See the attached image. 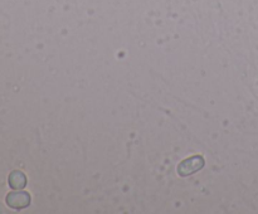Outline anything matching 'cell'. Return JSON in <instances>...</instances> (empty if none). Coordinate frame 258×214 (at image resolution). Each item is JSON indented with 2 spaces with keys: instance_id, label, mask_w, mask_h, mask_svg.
Returning a JSON list of instances; mask_svg holds the SVG:
<instances>
[{
  "instance_id": "1",
  "label": "cell",
  "mask_w": 258,
  "mask_h": 214,
  "mask_svg": "<svg viewBox=\"0 0 258 214\" xmlns=\"http://www.w3.org/2000/svg\"><path fill=\"white\" fill-rule=\"evenodd\" d=\"M206 164L204 158L201 155H194L191 158L185 159L184 161H181L178 166V173L180 176H189L191 174L197 173V171L202 170Z\"/></svg>"
},
{
  "instance_id": "2",
  "label": "cell",
  "mask_w": 258,
  "mask_h": 214,
  "mask_svg": "<svg viewBox=\"0 0 258 214\" xmlns=\"http://www.w3.org/2000/svg\"><path fill=\"white\" fill-rule=\"evenodd\" d=\"M7 204L13 209H23L27 208L30 204L29 193L23 190L12 191L7 195Z\"/></svg>"
},
{
  "instance_id": "3",
  "label": "cell",
  "mask_w": 258,
  "mask_h": 214,
  "mask_svg": "<svg viewBox=\"0 0 258 214\" xmlns=\"http://www.w3.org/2000/svg\"><path fill=\"white\" fill-rule=\"evenodd\" d=\"M8 181H9V185L12 189H14V190H22L27 185V176L22 171L15 170L13 173H10L9 180Z\"/></svg>"
}]
</instances>
